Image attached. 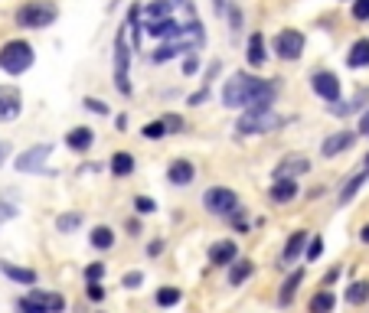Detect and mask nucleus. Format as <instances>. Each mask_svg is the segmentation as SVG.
I'll list each match as a JSON object with an SVG mask.
<instances>
[{
	"label": "nucleus",
	"mask_w": 369,
	"mask_h": 313,
	"mask_svg": "<svg viewBox=\"0 0 369 313\" xmlns=\"http://www.w3.org/2000/svg\"><path fill=\"white\" fill-rule=\"evenodd\" d=\"M128 59H131V49H128V40H124V30H118L115 36V85L124 98H131V78H128Z\"/></svg>",
	"instance_id": "obj_8"
},
{
	"label": "nucleus",
	"mask_w": 369,
	"mask_h": 313,
	"mask_svg": "<svg viewBox=\"0 0 369 313\" xmlns=\"http://www.w3.org/2000/svg\"><path fill=\"white\" fill-rule=\"evenodd\" d=\"M144 13H147V23H157V20H167L173 13V7H170V0H151L144 7Z\"/></svg>",
	"instance_id": "obj_31"
},
{
	"label": "nucleus",
	"mask_w": 369,
	"mask_h": 313,
	"mask_svg": "<svg viewBox=\"0 0 369 313\" xmlns=\"http://www.w3.org/2000/svg\"><path fill=\"white\" fill-rule=\"evenodd\" d=\"M86 297L92 304H102L105 297H108V290H105V284H86Z\"/></svg>",
	"instance_id": "obj_38"
},
{
	"label": "nucleus",
	"mask_w": 369,
	"mask_h": 313,
	"mask_svg": "<svg viewBox=\"0 0 369 313\" xmlns=\"http://www.w3.org/2000/svg\"><path fill=\"white\" fill-rule=\"evenodd\" d=\"M134 167H138V160H134V153L131 150H115L112 160H108V173H112L115 179H124L134 173Z\"/></svg>",
	"instance_id": "obj_21"
},
{
	"label": "nucleus",
	"mask_w": 369,
	"mask_h": 313,
	"mask_svg": "<svg viewBox=\"0 0 369 313\" xmlns=\"http://www.w3.org/2000/svg\"><path fill=\"white\" fill-rule=\"evenodd\" d=\"M242 254H239V245H235V238H219V242H213L206 252V261L213 264V268H229V264H235Z\"/></svg>",
	"instance_id": "obj_11"
},
{
	"label": "nucleus",
	"mask_w": 369,
	"mask_h": 313,
	"mask_svg": "<svg viewBox=\"0 0 369 313\" xmlns=\"http://www.w3.org/2000/svg\"><path fill=\"white\" fill-rule=\"evenodd\" d=\"M304 173H310V160H308V157H300V153H288V157H284V160L275 167L271 177H275V179H298V177H304Z\"/></svg>",
	"instance_id": "obj_13"
},
{
	"label": "nucleus",
	"mask_w": 369,
	"mask_h": 313,
	"mask_svg": "<svg viewBox=\"0 0 369 313\" xmlns=\"http://www.w3.org/2000/svg\"><path fill=\"white\" fill-rule=\"evenodd\" d=\"M360 134H363V137H369V108L360 114Z\"/></svg>",
	"instance_id": "obj_48"
},
{
	"label": "nucleus",
	"mask_w": 369,
	"mask_h": 313,
	"mask_svg": "<svg viewBox=\"0 0 369 313\" xmlns=\"http://www.w3.org/2000/svg\"><path fill=\"white\" fill-rule=\"evenodd\" d=\"M141 134L147 137V141H160V137H167V127H163V121H147L144 127H141Z\"/></svg>",
	"instance_id": "obj_33"
},
{
	"label": "nucleus",
	"mask_w": 369,
	"mask_h": 313,
	"mask_svg": "<svg viewBox=\"0 0 369 313\" xmlns=\"http://www.w3.org/2000/svg\"><path fill=\"white\" fill-rule=\"evenodd\" d=\"M346 66L350 69H366L369 66V40L366 36L350 46V52H346Z\"/></svg>",
	"instance_id": "obj_27"
},
{
	"label": "nucleus",
	"mask_w": 369,
	"mask_h": 313,
	"mask_svg": "<svg viewBox=\"0 0 369 313\" xmlns=\"http://www.w3.org/2000/svg\"><path fill=\"white\" fill-rule=\"evenodd\" d=\"M320 254H324V238L314 235V238L308 242V252H304V258H308V261H317Z\"/></svg>",
	"instance_id": "obj_36"
},
{
	"label": "nucleus",
	"mask_w": 369,
	"mask_h": 313,
	"mask_svg": "<svg viewBox=\"0 0 369 313\" xmlns=\"http://www.w3.org/2000/svg\"><path fill=\"white\" fill-rule=\"evenodd\" d=\"M255 274V261L252 258H239L235 264H229V274H226V280H229V288H242L245 280Z\"/></svg>",
	"instance_id": "obj_22"
},
{
	"label": "nucleus",
	"mask_w": 369,
	"mask_h": 313,
	"mask_svg": "<svg viewBox=\"0 0 369 313\" xmlns=\"http://www.w3.org/2000/svg\"><path fill=\"white\" fill-rule=\"evenodd\" d=\"M334 307H336V294L330 288L314 290V297L308 300V313H334Z\"/></svg>",
	"instance_id": "obj_25"
},
{
	"label": "nucleus",
	"mask_w": 369,
	"mask_h": 313,
	"mask_svg": "<svg viewBox=\"0 0 369 313\" xmlns=\"http://www.w3.org/2000/svg\"><path fill=\"white\" fill-rule=\"evenodd\" d=\"M56 17H59V7L52 0H26L17 10V26L20 30H46L56 23Z\"/></svg>",
	"instance_id": "obj_3"
},
{
	"label": "nucleus",
	"mask_w": 369,
	"mask_h": 313,
	"mask_svg": "<svg viewBox=\"0 0 369 313\" xmlns=\"http://www.w3.org/2000/svg\"><path fill=\"white\" fill-rule=\"evenodd\" d=\"M134 212H138V215H154L157 203L151 199V196H134Z\"/></svg>",
	"instance_id": "obj_35"
},
{
	"label": "nucleus",
	"mask_w": 369,
	"mask_h": 313,
	"mask_svg": "<svg viewBox=\"0 0 369 313\" xmlns=\"http://www.w3.org/2000/svg\"><path fill=\"white\" fill-rule=\"evenodd\" d=\"M356 238H360V245H369V222L360 229V235H356Z\"/></svg>",
	"instance_id": "obj_50"
},
{
	"label": "nucleus",
	"mask_w": 369,
	"mask_h": 313,
	"mask_svg": "<svg viewBox=\"0 0 369 313\" xmlns=\"http://www.w3.org/2000/svg\"><path fill=\"white\" fill-rule=\"evenodd\" d=\"M141 284H144V274H141V271H128L124 278H121V288H124V290H138Z\"/></svg>",
	"instance_id": "obj_37"
},
{
	"label": "nucleus",
	"mask_w": 369,
	"mask_h": 313,
	"mask_svg": "<svg viewBox=\"0 0 369 313\" xmlns=\"http://www.w3.org/2000/svg\"><path fill=\"white\" fill-rule=\"evenodd\" d=\"M105 274H108V268H105V261H92L82 271V278H86V284H102L105 280Z\"/></svg>",
	"instance_id": "obj_32"
},
{
	"label": "nucleus",
	"mask_w": 369,
	"mask_h": 313,
	"mask_svg": "<svg viewBox=\"0 0 369 313\" xmlns=\"http://www.w3.org/2000/svg\"><path fill=\"white\" fill-rule=\"evenodd\" d=\"M180 300H183V290H180V288H173V284H163V288H157V294H154V304L163 307V310L177 307Z\"/></svg>",
	"instance_id": "obj_29"
},
{
	"label": "nucleus",
	"mask_w": 369,
	"mask_h": 313,
	"mask_svg": "<svg viewBox=\"0 0 369 313\" xmlns=\"http://www.w3.org/2000/svg\"><path fill=\"white\" fill-rule=\"evenodd\" d=\"M177 4H180V7H183V10H187L189 17H197V10H193V0H177Z\"/></svg>",
	"instance_id": "obj_51"
},
{
	"label": "nucleus",
	"mask_w": 369,
	"mask_h": 313,
	"mask_svg": "<svg viewBox=\"0 0 369 313\" xmlns=\"http://www.w3.org/2000/svg\"><path fill=\"white\" fill-rule=\"evenodd\" d=\"M33 59H36V52L26 40H7L0 46V69L7 76H23L26 69L33 66Z\"/></svg>",
	"instance_id": "obj_4"
},
{
	"label": "nucleus",
	"mask_w": 369,
	"mask_h": 313,
	"mask_svg": "<svg viewBox=\"0 0 369 313\" xmlns=\"http://www.w3.org/2000/svg\"><path fill=\"white\" fill-rule=\"evenodd\" d=\"M163 248H167V242H163V238H154V242L147 245V258H160Z\"/></svg>",
	"instance_id": "obj_42"
},
{
	"label": "nucleus",
	"mask_w": 369,
	"mask_h": 313,
	"mask_svg": "<svg viewBox=\"0 0 369 313\" xmlns=\"http://www.w3.org/2000/svg\"><path fill=\"white\" fill-rule=\"evenodd\" d=\"M193 179H197V167H193V160H187V157L170 160V167H167V183H170V187H189Z\"/></svg>",
	"instance_id": "obj_15"
},
{
	"label": "nucleus",
	"mask_w": 369,
	"mask_h": 313,
	"mask_svg": "<svg viewBox=\"0 0 369 313\" xmlns=\"http://www.w3.org/2000/svg\"><path fill=\"white\" fill-rule=\"evenodd\" d=\"M304 33L300 30H281V33L275 36V56L284 62H298L300 56H304Z\"/></svg>",
	"instance_id": "obj_9"
},
{
	"label": "nucleus",
	"mask_w": 369,
	"mask_h": 313,
	"mask_svg": "<svg viewBox=\"0 0 369 313\" xmlns=\"http://www.w3.org/2000/svg\"><path fill=\"white\" fill-rule=\"evenodd\" d=\"M353 144H356V134H353V131H336V134H330L324 144H320V157H327V160H330V157H340V153L350 150Z\"/></svg>",
	"instance_id": "obj_16"
},
{
	"label": "nucleus",
	"mask_w": 369,
	"mask_h": 313,
	"mask_svg": "<svg viewBox=\"0 0 369 313\" xmlns=\"http://www.w3.org/2000/svg\"><path fill=\"white\" fill-rule=\"evenodd\" d=\"M20 111H23V95H20V88L17 85H0V124L17 121Z\"/></svg>",
	"instance_id": "obj_12"
},
{
	"label": "nucleus",
	"mask_w": 369,
	"mask_h": 313,
	"mask_svg": "<svg viewBox=\"0 0 369 313\" xmlns=\"http://www.w3.org/2000/svg\"><path fill=\"white\" fill-rule=\"evenodd\" d=\"M92 144H95V131L92 127H86V124L72 127L69 134H66V147H69L72 153H88L92 150Z\"/></svg>",
	"instance_id": "obj_18"
},
{
	"label": "nucleus",
	"mask_w": 369,
	"mask_h": 313,
	"mask_svg": "<svg viewBox=\"0 0 369 313\" xmlns=\"http://www.w3.org/2000/svg\"><path fill=\"white\" fill-rule=\"evenodd\" d=\"M4 160H7V144H0V167H4Z\"/></svg>",
	"instance_id": "obj_52"
},
{
	"label": "nucleus",
	"mask_w": 369,
	"mask_h": 313,
	"mask_svg": "<svg viewBox=\"0 0 369 313\" xmlns=\"http://www.w3.org/2000/svg\"><path fill=\"white\" fill-rule=\"evenodd\" d=\"M17 310L20 313H62V310H66V297L56 294V290L30 288L17 300Z\"/></svg>",
	"instance_id": "obj_5"
},
{
	"label": "nucleus",
	"mask_w": 369,
	"mask_h": 313,
	"mask_svg": "<svg viewBox=\"0 0 369 313\" xmlns=\"http://www.w3.org/2000/svg\"><path fill=\"white\" fill-rule=\"evenodd\" d=\"M340 274H344V268H340V264H334V268L324 274V284H320V288H330V284H336V280H340Z\"/></svg>",
	"instance_id": "obj_41"
},
{
	"label": "nucleus",
	"mask_w": 369,
	"mask_h": 313,
	"mask_svg": "<svg viewBox=\"0 0 369 313\" xmlns=\"http://www.w3.org/2000/svg\"><path fill=\"white\" fill-rule=\"evenodd\" d=\"M363 102H369V88H360V92H356V98H353V105H350V114L353 111H360Z\"/></svg>",
	"instance_id": "obj_45"
},
{
	"label": "nucleus",
	"mask_w": 369,
	"mask_h": 313,
	"mask_svg": "<svg viewBox=\"0 0 369 313\" xmlns=\"http://www.w3.org/2000/svg\"><path fill=\"white\" fill-rule=\"evenodd\" d=\"M0 274L10 278L13 284H23V288H36V280H40V274H36L33 268H20V264H13V261H0Z\"/></svg>",
	"instance_id": "obj_19"
},
{
	"label": "nucleus",
	"mask_w": 369,
	"mask_h": 313,
	"mask_svg": "<svg viewBox=\"0 0 369 313\" xmlns=\"http://www.w3.org/2000/svg\"><path fill=\"white\" fill-rule=\"evenodd\" d=\"M366 179H369V173H366V170H360L356 177H350V179H346L344 187H340V193H336V199H340V206H346V203H350L353 196L360 193L363 187H366Z\"/></svg>",
	"instance_id": "obj_28"
},
{
	"label": "nucleus",
	"mask_w": 369,
	"mask_h": 313,
	"mask_svg": "<svg viewBox=\"0 0 369 313\" xmlns=\"http://www.w3.org/2000/svg\"><path fill=\"white\" fill-rule=\"evenodd\" d=\"M344 300L350 307H363L369 300V280H353L350 288L344 290Z\"/></svg>",
	"instance_id": "obj_30"
},
{
	"label": "nucleus",
	"mask_w": 369,
	"mask_h": 313,
	"mask_svg": "<svg viewBox=\"0 0 369 313\" xmlns=\"http://www.w3.org/2000/svg\"><path fill=\"white\" fill-rule=\"evenodd\" d=\"M17 215H20V209H17V206L0 203V225H4V222H7V219H17Z\"/></svg>",
	"instance_id": "obj_40"
},
{
	"label": "nucleus",
	"mask_w": 369,
	"mask_h": 313,
	"mask_svg": "<svg viewBox=\"0 0 369 313\" xmlns=\"http://www.w3.org/2000/svg\"><path fill=\"white\" fill-rule=\"evenodd\" d=\"M163 127H167V134H183L187 131V121L180 118V114H163Z\"/></svg>",
	"instance_id": "obj_34"
},
{
	"label": "nucleus",
	"mask_w": 369,
	"mask_h": 313,
	"mask_svg": "<svg viewBox=\"0 0 369 313\" xmlns=\"http://www.w3.org/2000/svg\"><path fill=\"white\" fill-rule=\"evenodd\" d=\"M82 105H86L88 111H95V114H108V105H105V102H98V98H86V102H82Z\"/></svg>",
	"instance_id": "obj_43"
},
{
	"label": "nucleus",
	"mask_w": 369,
	"mask_h": 313,
	"mask_svg": "<svg viewBox=\"0 0 369 313\" xmlns=\"http://www.w3.org/2000/svg\"><path fill=\"white\" fill-rule=\"evenodd\" d=\"M284 124H288V118H281L275 108H249L239 114L235 131L242 137H255V134H271V131H278Z\"/></svg>",
	"instance_id": "obj_2"
},
{
	"label": "nucleus",
	"mask_w": 369,
	"mask_h": 313,
	"mask_svg": "<svg viewBox=\"0 0 369 313\" xmlns=\"http://www.w3.org/2000/svg\"><path fill=\"white\" fill-rule=\"evenodd\" d=\"M310 88H314V95H320L327 105L340 102V78H336L334 72H327V69L310 72Z\"/></svg>",
	"instance_id": "obj_10"
},
{
	"label": "nucleus",
	"mask_w": 369,
	"mask_h": 313,
	"mask_svg": "<svg viewBox=\"0 0 369 313\" xmlns=\"http://www.w3.org/2000/svg\"><path fill=\"white\" fill-rule=\"evenodd\" d=\"M268 196H271V203H278V206H291L300 196V183L298 179H275V183L268 187Z\"/></svg>",
	"instance_id": "obj_17"
},
{
	"label": "nucleus",
	"mask_w": 369,
	"mask_h": 313,
	"mask_svg": "<svg viewBox=\"0 0 369 313\" xmlns=\"http://www.w3.org/2000/svg\"><path fill=\"white\" fill-rule=\"evenodd\" d=\"M308 242H310V232H304V229H298V232H291L288 235V242H284V248H281V264L288 268V264H294L298 258H304V252H308Z\"/></svg>",
	"instance_id": "obj_14"
},
{
	"label": "nucleus",
	"mask_w": 369,
	"mask_h": 313,
	"mask_svg": "<svg viewBox=\"0 0 369 313\" xmlns=\"http://www.w3.org/2000/svg\"><path fill=\"white\" fill-rule=\"evenodd\" d=\"M203 209L209 215H216V219H229L232 212L239 209V193L229 187H209L203 193Z\"/></svg>",
	"instance_id": "obj_6"
},
{
	"label": "nucleus",
	"mask_w": 369,
	"mask_h": 313,
	"mask_svg": "<svg viewBox=\"0 0 369 313\" xmlns=\"http://www.w3.org/2000/svg\"><path fill=\"white\" fill-rule=\"evenodd\" d=\"M300 284H304V271L294 268V271L281 280V288H278V307H291L294 297H298V290H300Z\"/></svg>",
	"instance_id": "obj_20"
},
{
	"label": "nucleus",
	"mask_w": 369,
	"mask_h": 313,
	"mask_svg": "<svg viewBox=\"0 0 369 313\" xmlns=\"http://www.w3.org/2000/svg\"><path fill=\"white\" fill-rule=\"evenodd\" d=\"M353 20L366 23L369 20V0H353Z\"/></svg>",
	"instance_id": "obj_39"
},
{
	"label": "nucleus",
	"mask_w": 369,
	"mask_h": 313,
	"mask_svg": "<svg viewBox=\"0 0 369 313\" xmlns=\"http://www.w3.org/2000/svg\"><path fill=\"white\" fill-rule=\"evenodd\" d=\"M229 20H232V30H235V33H239V26H242V13L235 7L229 10Z\"/></svg>",
	"instance_id": "obj_49"
},
{
	"label": "nucleus",
	"mask_w": 369,
	"mask_h": 313,
	"mask_svg": "<svg viewBox=\"0 0 369 313\" xmlns=\"http://www.w3.org/2000/svg\"><path fill=\"white\" fill-rule=\"evenodd\" d=\"M278 98V82H268V78H255L249 72H235V76L226 82L223 88V105L226 108H271Z\"/></svg>",
	"instance_id": "obj_1"
},
{
	"label": "nucleus",
	"mask_w": 369,
	"mask_h": 313,
	"mask_svg": "<svg viewBox=\"0 0 369 313\" xmlns=\"http://www.w3.org/2000/svg\"><path fill=\"white\" fill-rule=\"evenodd\" d=\"M88 242H92L95 252H112V248L118 245V235H115L112 225H95L92 235H88Z\"/></svg>",
	"instance_id": "obj_24"
},
{
	"label": "nucleus",
	"mask_w": 369,
	"mask_h": 313,
	"mask_svg": "<svg viewBox=\"0 0 369 313\" xmlns=\"http://www.w3.org/2000/svg\"><path fill=\"white\" fill-rule=\"evenodd\" d=\"M124 232H128L131 238H138L141 235V219H131L128 215V219H124Z\"/></svg>",
	"instance_id": "obj_44"
},
{
	"label": "nucleus",
	"mask_w": 369,
	"mask_h": 313,
	"mask_svg": "<svg viewBox=\"0 0 369 313\" xmlns=\"http://www.w3.org/2000/svg\"><path fill=\"white\" fill-rule=\"evenodd\" d=\"M82 222H86V215H82L78 209L59 212V215H56V232H59V235H72V232L82 229Z\"/></svg>",
	"instance_id": "obj_26"
},
{
	"label": "nucleus",
	"mask_w": 369,
	"mask_h": 313,
	"mask_svg": "<svg viewBox=\"0 0 369 313\" xmlns=\"http://www.w3.org/2000/svg\"><path fill=\"white\" fill-rule=\"evenodd\" d=\"M206 98H209V88H199L197 95H189L187 102H189V105H203V102H206Z\"/></svg>",
	"instance_id": "obj_46"
},
{
	"label": "nucleus",
	"mask_w": 369,
	"mask_h": 313,
	"mask_svg": "<svg viewBox=\"0 0 369 313\" xmlns=\"http://www.w3.org/2000/svg\"><path fill=\"white\" fill-rule=\"evenodd\" d=\"M199 69V62H197V56H189L187 62H183V76H193V72H197Z\"/></svg>",
	"instance_id": "obj_47"
},
{
	"label": "nucleus",
	"mask_w": 369,
	"mask_h": 313,
	"mask_svg": "<svg viewBox=\"0 0 369 313\" xmlns=\"http://www.w3.org/2000/svg\"><path fill=\"white\" fill-rule=\"evenodd\" d=\"M49 153H52V144L26 147L17 160H13V167H17L20 173H43V177H49V173H56V170L46 167V157H49Z\"/></svg>",
	"instance_id": "obj_7"
},
{
	"label": "nucleus",
	"mask_w": 369,
	"mask_h": 313,
	"mask_svg": "<svg viewBox=\"0 0 369 313\" xmlns=\"http://www.w3.org/2000/svg\"><path fill=\"white\" fill-rule=\"evenodd\" d=\"M245 59H249L252 69H262L268 62V42L262 33H252L249 36V52H245Z\"/></svg>",
	"instance_id": "obj_23"
},
{
	"label": "nucleus",
	"mask_w": 369,
	"mask_h": 313,
	"mask_svg": "<svg viewBox=\"0 0 369 313\" xmlns=\"http://www.w3.org/2000/svg\"><path fill=\"white\" fill-rule=\"evenodd\" d=\"M363 170H366V173H369V153H366V160H363Z\"/></svg>",
	"instance_id": "obj_53"
}]
</instances>
